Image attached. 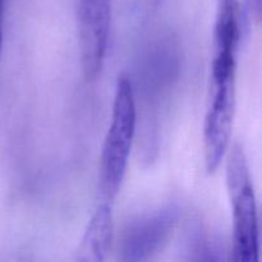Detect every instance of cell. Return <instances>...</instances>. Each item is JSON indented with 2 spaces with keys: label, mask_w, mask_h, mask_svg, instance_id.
I'll return each mask as SVG.
<instances>
[{
  "label": "cell",
  "mask_w": 262,
  "mask_h": 262,
  "mask_svg": "<svg viewBox=\"0 0 262 262\" xmlns=\"http://www.w3.org/2000/svg\"><path fill=\"white\" fill-rule=\"evenodd\" d=\"M227 155V186L233 206V260L258 261V216L247 158L239 143Z\"/></svg>",
  "instance_id": "2"
},
{
  "label": "cell",
  "mask_w": 262,
  "mask_h": 262,
  "mask_svg": "<svg viewBox=\"0 0 262 262\" xmlns=\"http://www.w3.org/2000/svg\"><path fill=\"white\" fill-rule=\"evenodd\" d=\"M5 0H0V53H2L3 45V15H4Z\"/></svg>",
  "instance_id": "9"
},
{
  "label": "cell",
  "mask_w": 262,
  "mask_h": 262,
  "mask_svg": "<svg viewBox=\"0 0 262 262\" xmlns=\"http://www.w3.org/2000/svg\"><path fill=\"white\" fill-rule=\"evenodd\" d=\"M112 2L79 0V49L82 71L87 79L100 73L110 32Z\"/></svg>",
  "instance_id": "4"
},
{
  "label": "cell",
  "mask_w": 262,
  "mask_h": 262,
  "mask_svg": "<svg viewBox=\"0 0 262 262\" xmlns=\"http://www.w3.org/2000/svg\"><path fill=\"white\" fill-rule=\"evenodd\" d=\"M163 0H136V9L140 14L147 17L148 14H152L158 10Z\"/></svg>",
  "instance_id": "7"
},
{
  "label": "cell",
  "mask_w": 262,
  "mask_h": 262,
  "mask_svg": "<svg viewBox=\"0 0 262 262\" xmlns=\"http://www.w3.org/2000/svg\"><path fill=\"white\" fill-rule=\"evenodd\" d=\"M235 112V77L211 79L209 105L204 123V158L214 173L230 146Z\"/></svg>",
  "instance_id": "3"
},
{
  "label": "cell",
  "mask_w": 262,
  "mask_h": 262,
  "mask_svg": "<svg viewBox=\"0 0 262 262\" xmlns=\"http://www.w3.org/2000/svg\"><path fill=\"white\" fill-rule=\"evenodd\" d=\"M250 8H251V13L255 15L256 19H260L261 0H250Z\"/></svg>",
  "instance_id": "8"
},
{
  "label": "cell",
  "mask_w": 262,
  "mask_h": 262,
  "mask_svg": "<svg viewBox=\"0 0 262 262\" xmlns=\"http://www.w3.org/2000/svg\"><path fill=\"white\" fill-rule=\"evenodd\" d=\"M136 124L137 107L132 82L127 76H120L115 87L112 122L100 159V192L105 201L112 202L119 192L135 140Z\"/></svg>",
  "instance_id": "1"
},
{
  "label": "cell",
  "mask_w": 262,
  "mask_h": 262,
  "mask_svg": "<svg viewBox=\"0 0 262 262\" xmlns=\"http://www.w3.org/2000/svg\"><path fill=\"white\" fill-rule=\"evenodd\" d=\"M177 220L178 210L169 206L129 223L120 239V258L124 261L147 260L166 242Z\"/></svg>",
  "instance_id": "5"
},
{
  "label": "cell",
  "mask_w": 262,
  "mask_h": 262,
  "mask_svg": "<svg viewBox=\"0 0 262 262\" xmlns=\"http://www.w3.org/2000/svg\"><path fill=\"white\" fill-rule=\"evenodd\" d=\"M112 202L104 201L96 209L84 232L82 242L77 251L79 261H104L113 243Z\"/></svg>",
  "instance_id": "6"
}]
</instances>
